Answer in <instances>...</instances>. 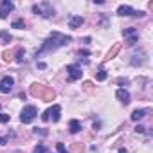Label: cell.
<instances>
[{
    "mask_svg": "<svg viewBox=\"0 0 153 153\" xmlns=\"http://www.w3.org/2000/svg\"><path fill=\"white\" fill-rule=\"evenodd\" d=\"M72 42V38L70 36H67V34H61V33H58V31H54V33H51L49 34V38L42 43V47L36 51V56L38 54H43V52H51V51H56L58 47H65V45H68Z\"/></svg>",
    "mask_w": 153,
    "mask_h": 153,
    "instance_id": "6da1fadb",
    "label": "cell"
},
{
    "mask_svg": "<svg viewBox=\"0 0 153 153\" xmlns=\"http://www.w3.org/2000/svg\"><path fill=\"white\" fill-rule=\"evenodd\" d=\"M33 13H34V15H40L42 18H52V16H54V7H52L51 2L43 0V2L33 6Z\"/></svg>",
    "mask_w": 153,
    "mask_h": 153,
    "instance_id": "7a4b0ae2",
    "label": "cell"
},
{
    "mask_svg": "<svg viewBox=\"0 0 153 153\" xmlns=\"http://www.w3.org/2000/svg\"><path fill=\"white\" fill-rule=\"evenodd\" d=\"M59 115H61V106L59 105H52L49 110H45L43 112V115H42V121H52V123H58L59 121Z\"/></svg>",
    "mask_w": 153,
    "mask_h": 153,
    "instance_id": "3957f363",
    "label": "cell"
},
{
    "mask_svg": "<svg viewBox=\"0 0 153 153\" xmlns=\"http://www.w3.org/2000/svg\"><path fill=\"white\" fill-rule=\"evenodd\" d=\"M36 115H38L36 106L27 105V106H24V110H22V114H20V121H22L24 124H29V123H33V121L36 119Z\"/></svg>",
    "mask_w": 153,
    "mask_h": 153,
    "instance_id": "277c9868",
    "label": "cell"
},
{
    "mask_svg": "<svg viewBox=\"0 0 153 153\" xmlns=\"http://www.w3.org/2000/svg\"><path fill=\"white\" fill-rule=\"evenodd\" d=\"M67 76H68V81H78L81 79L83 70L79 65H67Z\"/></svg>",
    "mask_w": 153,
    "mask_h": 153,
    "instance_id": "5b68a950",
    "label": "cell"
},
{
    "mask_svg": "<svg viewBox=\"0 0 153 153\" xmlns=\"http://www.w3.org/2000/svg\"><path fill=\"white\" fill-rule=\"evenodd\" d=\"M117 15H121V16H144V11H135L133 7L123 4L117 7Z\"/></svg>",
    "mask_w": 153,
    "mask_h": 153,
    "instance_id": "8992f818",
    "label": "cell"
},
{
    "mask_svg": "<svg viewBox=\"0 0 153 153\" xmlns=\"http://www.w3.org/2000/svg\"><path fill=\"white\" fill-rule=\"evenodd\" d=\"M15 87V79L11 78V76H4L2 79H0V92L2 94H9Z\"/></svg>",
    "mask_w": 153,
    "mask_h": 153,
    "instance_id": "52a82bcc",
    "label": "cell"
},
{
    "mask_svg": "<svg viewBox=\"0 0 153 153\" xmlns=\"http://www.w3.org/2000/svg\"><path fill=\"white\" fill-rule=\"evenodd\" d=\"M13 9H15V4L13 2H9V0H2V2H0V18L6 20Z\"/></svg>",
    "mask_w": 153,
    "mask_h": 153,
    "instance_id": "ba28073f",
    "label": "cell"
},
{
    "mask_svg": "<svg viewBox=\"0 0 153 153\" xmlns=\"http://www.w3.org/2000/svg\"><path fill=\"white\" fill-rule=\"evenodd\" d=\"M123 34H124V38H126V43H128V45H135V43H137V40H139V33H137V29H133V27L124 29V31H123Z\"/></svg>",
    "mask_w": 153,
    "mask_h": 153,
    "instance_id": "9c48e42d",
    "label": "cell"
},
{
    "mask_svg": "<svg viewBox=\"0 0 153 153\" xmlns=\"http://www.w3.org/2000/svg\"><path fill=\"white\" fill-rule=\"evenodd\" d=\"M83 24H85V18L79 16V15H74V16L68 18V27H70V29H78V27H81Z\"/></svg>",
    "mask_w": 153,
    "mask_h": 153,
    "instance_id": "30bf717a",
    "label": "cell"
},
{
    "mask_svg": "<svg viewBox=\"0 0 153 153\" xmlns=\"http://www.w3.org/2000/svg\"><path fill=\"white\" fill-rule=\"evenodd\" d=\"M47 90V87L45 85H42V83H34L33 87H31V96H34V97H40L42 99V96H43V92Z\"/></svg>",
    "mask_w": 153,
    "mask_h": 153,
    "instance_id": "8fae6325",
    "label": "cell"
},
{
    "mask_svg": "<svg viewBox=\"0 0 153 153\" xmlns=\"http://www.w3.org/2000/svg\"><path fill=\"white\" fill-rule=\"evenodd\" d=\"M115 97L126 106L128 103H130V94H128V90H124V88H117V92H115Z\"/></svg>",
    "mask_w": 153,
    "mask_h": 153,
    "instance_id": "7c38bea8",
    "label": "cell"
},
{
    "mask_svg": "<svg viewBox=\"0 0 153 153\" xmlns=\"http://www.w3.org/2000/svg\"><path fill=\"white\" fill-rule=\"evenodd\" d=\"M146 114H149V108H137V110H133V114H131V121H140L142 117H146Z\"/></svg>",
    "mask_w": 153,
    "mask_h": 153,
    "instance_id": "4fadbf2b",
    "label": "cell"
},
{
    "mask_svg": "<svg viewBox=\"0 0 153 153\" xmlns=\"http://www.w3.org/2000/svg\"><path fill=\"white\" fill-rule=\"evenodd\" d=\"M121 51V45L119 43H114V47L108 51V54H106V58H105V61H110V59H114L115 56H117V52Z\"/></svg>",
    "mask_w": 153,
    "mask_h": 153,
    "instance_id": "5bb4252c",
    "label": "cell"
},
{
    "mask_svg": "<svg viewBox=\"0 0 153 153\" xmlns=\"http://www.w3.org/2000/svg\"><path fill=\"white\" fill-rule=\"evenodd\" d=\"M54 97H56V92H54L52 88H49V87H47V90H45V92H43V96H42V101L51 103V101H54Z\"/></svg>",
    "mask_w": 153,
    "mask_h": 153,
    "instance_id": "9a60e30c",
    "label": "cell"
},
{
    "mask_svg": "<svg viewBox=\"0 0 153 153\" xmlns=\"http://www.w3.org/2000/svg\"><path fill=\"white\" fill-rule=\"evenodd\" d=\"M68 130H70V133H78V131L81 130V123H79L78 119H70V123H68Z\"/></svg>",
    "mask_w": 153,
    "mask_h": 153,
    "instance_id": "2e32d148",
    "label": "cell"
},
{
    "mask_svg": "<svg viewBox=\"0 0 153 153\" xmlns=\"http://www.w3.org/2000/svg\"><path fill=\"white\" fill-rule=\"evenodd\" d=\"M142 58H144V54H133V58H131V61H130V63H131L133 67H139V65H142V63H144V59H142Z\"/></svg>",
    "mask_w": 153,
    "mask_h": 153,
    "instance_id": "e0dca14e",
    "label": "cell"
},
{
    "mask_svg": "<svg viewBox=\"0 0 153 153\" xmlns=\"http://www.w3.org/2000/svg\"><path fill=\"white\" fill-rule=\"evenodd\" d=\"M106 78H108V72H106L105 68H99L97 74H96V79H97V81H105Z\"/></svg>",
    "mask_w": 153,
    "mask_h": 153,
    "instance_id": "ac0fdd59",
    "label": "cell"
},
{
    "mask_svg": "<svg viewBox=\"0 0 153 153\" xmlns=\"http://www.w3.org/2000/svg\"><path fill=\"white\" fill-rule=\"evenodd\" d=\"M24 54H25V52H24V49H22V47H18V49H16V54H15L16 63H24Z\"/></svg>",
    "mask_w": 153,
    "mask_h": 153,
    "instance_id": "d6986e66",
    "label": "cell"
},
{
    "mask_svg": "<svg viewBox=\"0 0 153 153\" xmlns=\"http://www.w3.org/2000/svg\"><path fill=\"white\" fill-rule=\"evenodd\" d=\"M81 151H83V144L81 142H76V144L70 146V151L68 153H81Z\"/></svg>",
    "mask_w": 153,
    "mask_h": 153,
    "instance_id": "ffe728a7",
    "label": "cell"
},
{
    "mask_svg": "<svg viewBox=\"0 0 153 153\" xmlns=\"http://www.w3.org/2000/svg\"><path fill=\"white\" fill-rule=\"evenodd\" d=\"M0 40H4L6 43H9V42H11L13 38H11V34H9L7 31H0Z\"/></svg>",
    "mask_w": 153,
    "mask_h": 153,
    "instance_id": "44dd1931",
    "label": "cell"
},
{
    "mask_svg": "<svg viewBox=\"0 0 153 153\" xmlns=\"http://www.w3.org/2000/svg\"><path fill=\"white\" fill-rule=\"evenodd\" d=\"M11 27H13V29H24V27H25V22H24V20H15Z\"/></svg>",
    "mask_w": 153,
    "mask_h": 153,
    "instance_id": "7402d4cb",
    "label": "cell"
},
{
    "mask_svg": "<svg viewBox=\"0 0 153 153\" xmlns=\"http://www.w3.org/2000/svg\"><path fill=\"white\" fill-rule=\"evenodd\" d=\"M56 149H58V153H68L63 142H58V144H56Z\"/></svg>",
    "mask_w": 153,
    "mask_h": 153,
    "instance_id": "603a6c76",
    "label": "cell"
},
{
    "mask_svg": "<svg viewBox=\"0 0 153 153\" xmlns=\"http://www.w3.org/2000/svg\"><path fill=\"white\" fill-rule=\"evenodd\" d=\"M33 153H47V148L43 146V144H38L36 148H34V151Z\"/></svg>",
    "mask_w": 153,
    "mask_h": 153,
    "instance_id": "cb8c5ba5",
    "label": "cell"
},
{
    "mask_svg": "<svg viewBox=\"0 0 153 153\" xmlns=\"http://www.w3.org/2000/svg\"><path fill=\"white\" fill-rule=\"evenodd\" d=\"M11 121V115H7V114H0V123H9Z\"/></svg>",
    "mask_w": 153,
    "mask_h": 153,
    "instance_id": "d4e9b609",
    "label": "cell"
},
{
    "mask_svg": "<svg viewBox=\"0 0 153 153\" xmlns=\"http://www.w3.org/2000/svg\"><path fill=\"white\" fill-rule=\"evenodd\" d=\"M34 133H36V135H38V133H40V135H47V131H45L43 128H34Z\"/></svg>",
    "mask_w": 153,
    "mask_h": 153,
    "instance_id": "484cf974",
    "label": "cell"
},
{
    "mask_svg": "<svg viewBox=\"0 0 153 153\" xmlns=\"http://www.w3.org/2000/svg\"><path fill=\"white\" fill-rule=\"evenodd\" d=\"M117 83H119V85H128L130 81H128L126 78H119V79H117Z\"/></svg>",
    "mask_w": 153,
    "mask_h": 153,
    "instance_id": "4316f807",
    "label": "cell"
},
{
    "mask_svg": "<svg viewBox=\"0 0 153 153\" xmlns=\"http://www.w3.org/2000/svg\"><path fill=\"white\" fill-rule=\"evenodd\" d=\"M135 131H137V133H144V131H146V128H144V126H137V128H135Z\"/></svg>",
    "mask_w": 153,
    "mask_h": 153,
    "instance_id": "83f0119b",
    "label": "cell"
},
{
    "mask_svg": "<svg viewBox=\"0 0 153 153\" xmlns=\"http://www.w3.org/2000/svg\"><path fill=\"white\" fill-rule=\"evenodd\" d=\"M4 144H7V137H2V135H0V146H4Z\"/></svg>",
    "mask_w": 153,
    "mask_h": 153,
    "instance_id": "f1b7e54d",
    "label": "cell"
},
{
    "mask_svg": "<svg viewBox=\"0 0 153 153\" xmlns=\"http://www.w3.org/2000/svg\"><path fill=\"white\" fill-rule=\"evenodd\" d=\"M79 54H81V56H90V52H88L87 49H81V51H79Z\"/></svg>",
    "mask_w": 153,
    "mask_h": 153,
    "instance_id": "f546056e",
    "label": "cell"
},
{
    "mask_svg": "<svg viewBox=\"0 0 153 153\" xmlns=\"http://www.w3.org/2000/svg\"><path fill=\"white\" fill-rule=\"evenodd\" d=\"M4 59H6V61H9V59H11V54H9V52H7V51H6V52H4Z\"/></svg>",
    "mask_w": 153,
    "mask_h": 153,
    "instance_id": "4dcf8cb0",
    "label": "cell"
},
{
    "mask_svg": "<svg viewBox=\"0 0 153 153\" xmlns=\"http://www.w3.org/2000/svg\"><path fill=\"white\" fill-rule=\"evenodd\" d=\"M83 87H85V90H90V88H92V83H88V81H87Z\"/></svg>",
    "mask_w": 153,
    "mask_h": 153,
    "instance_id": "1f68e13d",
    "label": "cell"
}]
</instances>
